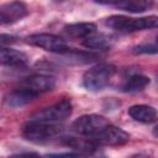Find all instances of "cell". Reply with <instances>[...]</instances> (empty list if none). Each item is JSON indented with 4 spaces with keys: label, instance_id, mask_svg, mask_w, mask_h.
<instances>
[{
    "label": "cell",
    "instance_id": "3957f363",
    "mask_svg": "<svg viewBox=\"0 0 158 158\" xmlns=\"http://www.w3.org/2000/svg\"><path fill=\"white\" fill-rule=\"evenodd\" d=\"M72 102L68 99L60 100L48 107H44L35 112L28 121L31 122H43V123H59L64 121L72 114Z\"/></svg>",
    "mask_w": 158,
    "mask_h": 158
},
{
    "label": "cell",
    "instance_id": "277c9868",
    "mask_svg": "<svg viewBox=\"0 0 158 158\" xmlns=\"http://www.w3.org/2000/svg\"><path fill=\"white\" fill-rule=\"evenodd\" d=\"M62 132L59 123H43V122H31L28 121L22 128V136L36 143L47 142Z\"/></svg>",
    "mask_w": 158,
    "mask_h": 158
},
{
    "label": "cell",
    "instance_id": "5bb4252c",
    "mask_svg": "<svg viewBox=\"0 0 158 158\" xmlns=\"http://www.w3.org/2000/svg\"><path fill=\"white\" fill-rule=\"evenodd\" d=\"M83 44L89 49H96V51L107 49L111 46V37L104 33L95 32L94 35L83 40Z\"/></svg>",
    "mask_w": 158,
    "mask_h": 158
},
{
    "label": "cell",
    "instance_id": "9a60e30c",
    "mask_svg": "<svg viewBox=\"0 0 158 158\" xmlns=\"http://www.w3.org/2000/svg\"><path fill=\"white\" fill-rule=\"evenodd\" d=\"M110 4H114L116 7L128 12H143L153 6V2L147 0H125V1H116Z\"/></svg>",
    "mask_w": 158,
    "mask_h": 158
},
{
    "label": "cell",
    "instance_id": "ffe728a7",
    "mask_svg": "<svg viewBox=\"0 0 158 158\" xmlns=\"http://www.w3.org/2000/svg\"><path fill=\"white\" fill-rule=\"evenodd\" d=\"M131 158H149V157L146 156V154H135V156H132Z\"/></svg>",
    "mask_w": 158,
    "mask_h": 158
},
{
    "label": "cell",
    "instance_id": "d6986e66",
    "mask_svg": "<svg viewBox=\"0 0 158 158\" xmlns=\"http://www.w3.org/2000/svg\"><path fill=\"white\" fill-rule=\"evenodd\" d=\"M10 158H44V157H42L41 154L35 153V152H27V153H20V154L11 156Z\"/></svg>",
    "mask_w": 158,
    "mask_h": 158
},
{
    "label": "cell",
    "instance_id": "ba28073f",
    "mask_svg": "<svg viewBox=\"0 0 158 158\" xmlns=\"http://www.w3.org/2000/svg\"><path fill=\"white\" fill-rule=\"evenodd\" d=\"M56 85V79L51 75H44V74H35L31 77L25 78L21 80L17 85V88L27 89L36 95L44 94L47 91H51Z\"/></svg>",
    "mask_w": 158,
    "mask_h": 158
},
{
    "label": "cell",
    "instance_id": "2e32d148",
    "mask_svg": "<svg viewBox=\"0 0 158 158\" xmlns=\"http://www.w3.org/2000/svg\"><path fill=\"white\" fill-rule=\"evenodd\" d=\"M149 84V78L143 74H133L126 79L122 85V91L125 93H137L143 90Z\"/></svg>",
    "mask_w": 158,
    "mask_h": 158
},
{
    "label": "cell",
    "instance_id": "7c38bea8",
    "mask_svg": "<svg viewBox=\"0 0 158 158\" xmlns=\"http://www.w3.org/2000/svg\"><path fill=\"white\" fill-rule=\"evenodd\" d=\"M128 115L135 121H138L142 123H151L157 118V110L151 105L139 104V105L131 106L128 109Z\"/></svg>",
    "mask_w": 158,
    "mask_h": 158
},
{
    "label": "cell",
    "instance_id": "5b68a950",
    "mask_svg": "<svg viewBox=\"0 0 158 158\" xmlns=\"http://www.w3.org/2000/svg\"><path fill=\"white\" fill-rule=\"evenodd\" d=\"M26 42L31 46L42 48L47 52L51 53H57V54H68L70 52H73L74 49L70 48L68 46V43L52 33H36V35H31L26 38Z\"/></svg>",
    "mask_w": 158,
    "mask_h": 158
},
{
    "label": "cell",
    "instance_id": "6da1fadb",
    "mask_svg": "<svg viewBox=\"0 0 158 158\" xmlns=\"http://www.w3.org/2000/svg\"><path fill=\"white\" fill-rule=\"evenodd\" d=\"M106 25L120 33H132L143 30L158 28V16L127 17L122 15H114L106 19Z\"/></svg>",
    "mask_w": 158,
    "mask_h": 158
},
{
    "label": "cell",
    "instance_id": "9c48e42d",
    "mask_svg": "<svg viewBox=\"0 0 158 158\" xmlns=\"http://www.w3.org/2000/svg\"><path fill=\"white\" fill-rule=\"evenodd\" d=\"M27 14H28V9L26 4L21 1L6 2L0 7V23L1 25L14 23L23 19Z\"/></svg>",
    "mask_w": 158,
    "mask_h": 158
},
{
    "label": "cell",
    "instance_id": "30bf717a",
    "mask_svg": "<svg viewBox=\"0 0 158 158\" xmlns=\"http://www.w3.org/2000/svg\"><path fill=\"white\" fill-rule=\"evenodd\" d=\"M64 33L72 38H81L85 40L86 37L94 35L96 31V25L93 22H77L69 23L63 28Z\"/></svg>",
    "mask_w": 158,
    "mask_h": 158
},
{
    "label": "cell",
    "instance_id": "e0dca14e",
    "mask_svg": "<svg viewBox=\"0 0 158 158\" xmlns=\"http://www.w3.org/2000/svg\"><path fill=\"white\" fill-rule=\"evenodd\" d=\"M133 53L136 54H151V53H158V41L151 42L146 44H139L133 48Z\"/></svg>",
    "mask_w": 158,
    "mask_h": 158
},
{
    "label": "cell",
    "instance_id": "7a4b0ae2",
    "mask_svg": "<svg viewBox=\"0 0 158 158\" xmlns=\"http://www.w3.org/2000/svg\"><path fill=\"white\" fill-rule=\"evenodd\" d=\"M116 73V68L109 63H99L86 70L83 75V85L90 91H98L105 88Z\"/></svg>",
    "mask_w": 158,
    "mask_h": 158
},
{
    "label": "cell",
    "instance_id": "8992f818",
    "mask_svg": "<svg viewBox=\"0 0 158 158\" xmlns=\"http://www.w3.org/2000/svg\"><path fill=\"white\" fill-rule=\"evenodd\" d=\"M110 125L111 123L106 117L96 114H90V115H83L78 117L72 123V130L80 136L94 137L95 135L100 133L102 130H105Z\"/></svg>",
    "mask_w": 158,
    "mask_h": 158
},
{
    "label": "cell",
    "instance_id": "ac0fdd59",
    "mask_svg": "<svg viewBox=\"0 0 158 158\" xmlns=\"http://www.w3.org/2000/svg\"><path fill=\"white\" fill-rule=\"evenodd\" d=\"M83 156V152L72 151L65 153H58V154H49V158H80Z\"/></svg>",
    "mask_w": 158,
    "mask_h": 158
},
{
    "label": "cell",
    "instance_id": "8fae6325",
    "mask_svg": "<svg viewBox=\"0 0 158 158\" xmlns=\"http://www.w3.org/2000/svg\"><path fill=\"white\" fill-rule=\"evenodd\" d=\"M0 59L1 63L7 67H23L28 62V58L23 52L4 46L0 48Z\"/></svg>",
    "mask_w": 158,
    "mask_h": 158
},
{
    "label": "cell",
    "instance_id": "52a82bcc",
    "mask_svg": "<svg viewBox=\"0 0 158 158\" xmlns=\"http://www.w3.org/2000/svg\"><path fill=\"white\" fill-rule=\"evenodd\" d=\"M91 141L95 146H122L130 141V135L122 128L110 125L100 133L95 135Z\"/></svg>",
    "mask_w": 158,
    "mask_h": 158
},
{
    "label": "cell",
    "instance_id": "4fadbf2b",
    "mask_svg": "<svg viewBox=\"0 0 158 158\" xmlns=\"http://www.w3.org/2000/svg\"><path fill=\"white\" fill-rule=\"evenodd\" d=\"M38 95H36L35 93L27 90V89H22V88H16L14 91H11L6 99V102L9 106L11 107H21L27 105L28 102L33 101Z\"/></svg>",
    "mask_w": 158,
    "mask_h": 158
},
{
    "label": "cell",
    "instance_id": "44dd1931",
    "mask_svg": "<svg viewBox=\"0 0 158 158\" xmlns=\"http://www.w3.org/2000/svg\"><path fill=\"white\" fill-rule=\"evenodd\" d=\"M153 135H154L156 137H158V125H157V126L153 128Z\"/></svg>",
    "mask_w": 158,
    "mask_h": 158
}]
</instances>
